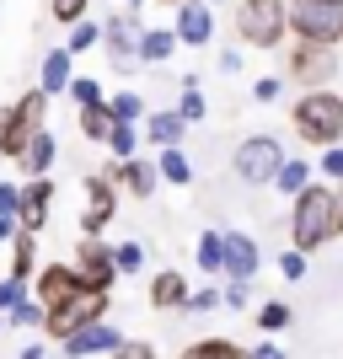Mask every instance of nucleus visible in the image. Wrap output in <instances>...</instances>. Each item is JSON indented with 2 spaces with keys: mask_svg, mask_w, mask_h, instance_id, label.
Returning <instances> with one entry per match:
<instances>
[{
  "mask_svg": "<svg viewBox=\"0 0 343 359\" xmlns=\"http://www.w3.org/2000/svg\"><path fill=\"white\" fill-rule=\"evenodd\" d=\"M332 236H338V188L311 182V188L295 198V210H290V247H295V252H316V247L332 241Z\"/></svg>",
  "mask_w": 343,
  "mask_h": 359,
  "instance_id": "obj_1",
  "label": "nucleus"
},
{
  "mask_svg": "<svg viewBox=\"0 0 343 359\" xmlns=\"http://www.w3.org/2000/svg\"><path fill=\"white\" fill-rule=\"evenodd\" d=\"M290 123H295V135L306 145H322L332 150L343 140V97L338 91H300L295 102H290Z\"/></svg>",
  "mask_w": 343,
  "mask_h": 359,
  "instance_id": "obj_2",
  "label": "nucleus"
},
{
  "mask_svg": "<svg viewBox=\"0 0 343 359\" xmlns=\"http://www.w3.org/2000/svg\"><path fill=\"white\" fill-rule=\"evenodd\" d=\"M43 129H48V97L32 86V91H22L16 102L0 107V156H6V161H16V156H22L32 140L43 135Z\"/></svg>",
  "mask_w": 343,
  "mask_h": 359,
  "instance_id": "obj_3",
  "label": "nucleus"
},
{
  "mask_svg": "<svg viewBox=\"0 0 343 359\" xmlns=\"http://www.w3.org/2000/svg\"><path fill=\"white\" fill-rule=\"evenodd\" d=\"M231 22L247 48H279L290 38V0H236Z\"/></svg>",
  "mask_w": 343,
  "mask_h": 359,
  "instance_id": "obj_4",
  "label": "nucleus"
},
{
  "mask_svg": "<svg viewBox=\"0 0 343 359\" xmlns=\"http://www.w3.org/2000/svg\"><path fill=\"white\" fill-rule=\"evenodd\" d=\"M290 38L311 48L343 43V0H290Z\"/></svg>",
  "mask_w": 343,
  "mask_h": 359,
  "instance_id": "obj_5",
  "label": "nucleus"
},
{
  "mask_svg": "<svg viewBox=\"0 0 343 359\" xmlns=\"http://www.w3.org/2000/svg\"><path fill=\"white\" fill-rule=\"evenodd\" d=\"M284 166V145L274 135H247L236 145V156H231V172H236L247 188H269L274 177H279Z\"/></svg>",
  "mask_w": 343,
  "mask_h": 359,
  "instance_id": "obj_6",
  "label": "nucleus"
},
{
  "mask_svg": "<svg viewBox=\"0 0 343 359\" xmlns=\"http://www.w3.org/2000/svg\"><path fill=\"white\" fill-rule=\"evenodd\" d=\"M107 306H113V295H91V290H81L75 300H65L60 311L43 316V338H48V344H65V338H75V332L91 327V322H107Z\"/></svg>",
  "mask_w": 343,
  "mask_h": 359,
  "instance_id": "obj_7",
  "label": "nucleus"
},
{
  "mask_svg": "<svg viewBox=\"0 0 343 359\" xmlns=\"http://www.w3.org/2000/svg\"><path fill=\"white\" fill-rule=\"evenodd\" d=\"M70 269H75V279H81V290H91V295H113V285H119V273H113V247H107L102 236L75 241Z\"/></svg>",
  "mask_w": 343,
  "mask_h": 359,
  "instance_id": "obj_8",
  "label": "nucleus"
},
{
  "mask_svg": "<svg viewBox=\"0 0 343 359\" xmlns=\"http://www.w3.org/2000/svg\"><path fill=\"white\" fill-rule=\"evenodd\" d=\"M140 38H145V22L135 11H113L102 22V48H107V60H113V70L129 75L140 65Z\"/></svg>",
  "mask_w": 343,
  "mask_h": 359,
  "instance_id": "obj_9",
  "label": "nucleus"
},
{
  "mask_svg": "<svg viewBox=\"0 0 343 359\" xmlns=\"http://www.w3.org/2000/svg\"><path fill=\"white\" fill-rule=\"evenodd\" d=\"M284 75H290L300 91H328V86H332V75H338V60H332V48L295 43V48H290V65H284Z\"/></svg>",
  "mask_w": 343,
  "mask_h": 359,
  "instance_id": "obj_10",
  "label": "nucleus"
},
{
  "mask_svg": "<svg viewBox=\"0 0 343 359\" xmlns=\"http://www.w3.org/2000/svg\"><path fill=\"white\" fill-rule=\"evenodd\" d=\"M75 295H81V279H75L70 263H38V279H32V300L43 306V316H48V311H60L65 300H75Z\"/></svg>",
  "mask_w": 343,
  "mask_h": 359,
  "instance_id": "obj_11",
  "label": "nucleus"
},
{
  "mask_svg": "<svg viewBox=\"0 0 343 359\" xmlns=\"http://www.w3.org/2000/svg\"><path fill=\"white\" fill-rule=\"evenodd\" d=\"M113 215H119V188L102 172H91L86 177V210H81V236H102Z\"/></svg>",
  "mask_w": 343,
  "mask_h": 359,
  "instance_id": "obj_12",
  "label": "nucleus"
},
{
  "mask_svg": "<svg viewBox=\"0 0 343 359\" xmlns=\"http://www.w3.org/2000/svg\"><path fill=\"white\" fill-rule=\"evenodd\" d=\"M54 177H27L22 182V215H16V225L27 231V236H43L48 215H54Z\"/></svg>",
  "mask_w": 343,
  "mask_h": 359,
  "instance_id": "obj_13",
  "label": "nucleus"
},
{
  "mask_svg": "<svg viewBox=\"0 0 343 359\" xmlns=\"http://www.w3.org/2000/svg\"><path fill=\"white\" fill-rule=\"evenodd\" d=\"M172 32H177V48H209V43H215V6H204V0L177 6Z\"/></svg>",
  "mask_w": 343,
  "mask_h": 359,
  "instance_id": "obj_14",
  "label": "nucleus"
},
{
  "mask_svg": "<svg viewBox=\"0 0 343 359\" xmlns=\"http://www.w3.org/2000/svg\"><path fill=\"white\" fill-rule=\"evenodd\" d=\"M119 344H123V332L113 327V322H91V327H81L75 338H65L60 354L65 359H107Z\"/></svg>",
  "mask_w": 343,
  "mask_h": 359,
  "instance_id": "obj_15",
  "label": "nucleus"
},
{
  "mask_svg": "<svg viewBox=\"0 0 343 359\" xmlns=\"http://www.w3.org/2000/svg\"><path fill=\"white\" fill-rule=\"evenodd\" d=\"M119 194H129V198H150L156 188H161V177H156V161H145V156H135V161H113L102 172Z\"/></svg>",
  "mask_w": 343,
  "mask_h": 359,
  "instance_id": "obj_16",
  "label": "nucleus"
},
{
  "mask_svg": "<svg viewBox=\"0 0 343 359\" xmlns=\"http://www.w3.org/2000/svg\"><path fill=\"white\" fill-rule=\"evenodd\" d=\"M257 263H263L257 241L247 236V231H225V263H220V273H225V279H231V285H253Z\"/></svg>",
  "mask_w": 343,
  "mask_h": 359,
  "instance_id": "obj_17",
  "label": "nucleus"
},
{
  "mask_svg": "<svg viewBox=\"0 0 343 359\" xmlns=\"http://www.w3.org/2000/svg\"><path fill=\"white\" fill-rule=\"evenodd\" d=\"M182 135H188V123H182L172 107H150V113H145V145H156V150H182Z\"/></svg>",
  "mask_w": 343,
  "mask_h": 359,
  "instance_id": "obj_18",
  "label": "nucleus"
},
{
  "mask_svg": "<svg viewBox=\"0 0 343 359\" xmlns=\"http://www.w3.org/2000/svg\"><path fill=\"white\" fill-rule=\"evenodd\" d=\"M188 295H194V290H188V279H182L177 269H161L150 279V306H156V311H188Z\"/></svg>",
  "mask_w": 343,
  "mask_h": 359,
  "instance_id": "obj_19",
  "label": "nucleus"
},
{
  "mask_svg": "<svg viewBox=\"0 0 343 359\" xmlns=\"http://www.w3.org/2000/svg\"><path fill=\"white\" fill-rule=\"evenodd\" d=\"M70 81H75V60L65 54V48H48V54H43V70H38V91H43V97H65Z\"/></svg>",
  "mask_w": 343,
  "mask_h": 359,
  "instance_id": "obj_20",
  "label": "nucleus"
},
{
  "mask_svg": "<svg viewBox=\"0 0 343 359\" xmlns=\"http://www.w3.org/2000/svg\"><path fill=\"white\" fill-rule=\"evenodd\" d=\"M54 161H60V140L43 129V135H38L27 150H22V156H16V166H22V182H27V177H48V172H54Z\"/></svg>",
  "mask_w": 343,
  "mask_h": 359,
  "instance_id": "obj_21",
  "label": "nucleus"
},
{
  "mask_svg": "<svg viewBox=\"0 0 343 359\" xmlns=\"http://www.w3.org/2000/svg\"><path fill=\"white\" fill-rule=\"evenodd\" d=\"M6 279H16V285H27L38 279V236H27V231H16L11 241V269H6Z\"/></svg>",
  "mask_w": 343,
  "mask_h": 359,
  "instance_id": "obj_22",
  "label": "nucleus"
},
{
  "mask_svg": "<svg viewBox=\"0 0 343 359\" xmlns=\"http://www.w3.org/2000/svg\"><path fill=\"white\" fill-rule=\"evenodd\" d=\"M177 54V32L172 27H145V38H140V65H166Z\"/></svg>",
  "mask_w": 343,
  "mask_h": 359,
  "instance_id": "obj_23",
  "label": "nucleus"
},
{
  "mask_svg": "<svg viewBox=\"0 0 343 359\" xmlns=\"http://www.w3.org/2000/svg\"><path fill=\"white\" fill-rule=\"evenodd\" d=\"M274 188H279L284 198H300L306 188H311V161H300V156H284L279 177H274Z\"/></svg>",
  "mask_w": 343,
  "mask_h": 359,
  "instance_id": "obj_24",
  "label": "nucleus"
},
{
  "mask_svg": "<svg viewBox=\"0 0 343 359\" xmlns=\"http://www.w3.org/2000/svg\"><path fill=\"white\" fill-rule=\"evenodd\" d=\"M177 359H253L241 344H231V338H199V344H188Z\"/></svg>",
  "mask_w": 343,
  "mask_h": 359,
  "instance_id": "obj_25",
  "label": "nucleus"
},
{
  "mask_svg": "<svg viewBox=\"0 0 343 359\" xmlns=\"http://www.w3.org/2000/svg\"><path fill=\"white\" fill-rule=\"evenodd\" d=\"M156 177L172 182V188H188V182H194V161H188L182 150H161V156H156Z\"/></svg>",
  "mask_w": 343,
  "mask_h": 359,
  "instance_id": "obj_26",
  "label": "nucleus"
},
{
  "mask_svg": "<svg viewBox=\"0 0 343 359\" xmlns=\"http://www.w3.org/2000/svg\"><path fill=\"white\" fill-rule=\"evenodd\" d=\"M75 123H81V135H86L91 145H107V135H113V113H107V102L81 107V113H75Z\"/></svg>",
  "mask_w": 343,
  "mask_h": 359,
  "instance_id": "obj_27",
  "label": "nucleus"
},
{
  "mask_svg": "<svg viewBox=\"0 0 343 359\" xmlns=\"http://www.w3.org/2000/svg\"><path fill=\"white\" fill-rule=\"evenodd\" d=\"M194 257H199V273H220V263H225V231H199Z\"/></svg>",
  "mask_w": 343,
  "mask_h": 359,
  "instance_id": "obj_28",
  "label": "nucleus"
},
{
  "mask_svg": "<svg viewBox=\"0 0 343 359\" xmlns=\"http://www.w3.org/2000/svg\"><path fill=\"white\" fill-rule=\"evenodd\" d=\"M182 123H204V113H209V102H204V91H199V81L194 75H182V97H177V107H172Z\"/></svg>",
  "mask_w": 343,
  "mask_h": 359,
  "instance_id": "obj_29",
  "label": "nucleus"
},
{
  "mask_svg": "<svg viewBox=\"0 0 343 359\" xmlns=\"http://www.w3.org/2000/svg\"><path fill=\"white\" fill-rule=\"evenodd\" d=\"M107 113H113V123H145V97H140V91H119V97H107Z\"/></svg>",
  "mask_w": 343,
  "mask_h": 359,
  "instance_id": "obj_30",
  "label": "nucleus"
},
{
  "mask_svg": "<svg viewBox=\"0 0 343 359\" xmlns=\"http://www.w3.org/2000/svg\"><path fill=\"white\" fill-rule=\"evenodd\" d=\"M140 140H145V135H140L135 123H113V135H107L113 161H135V156H140Z\"/></svg>",
  "mask_w": 343,
  "mask_h": 359,
  "instance_id": "obj_31",
  "label": "nucleus"
},
{
  "mask_svg": "<svg viewBox=\"0 0 343 359\" xmlns=\"http://www.w3.org/2000/svg\"><path fill=\"white\" fill-rule=\"evenodd\" d=\"M97 43H102V22H75L70 38H65V54L75 60V54H86V48H97Z\"/></svg>",
  "mask_w": 343,
  "mask_h": 359,
  "instance_id": "obj_32",
  "label": "nucleus"
},
{
  "mask_svg": "<svg viewBox=\"0 0 343 359\" xmlns=\"http://www.w3.org/2000/svg\"><path fill=\"white\" fill-rule=\"evenodd\" d=\"M253 322H257V327H263V332H284V327H290V322H295V311H290L284 300H263Z\"/></svg>",
  "mask_w": 343,
  "mask_h": 359,
  "instance_id": "obj_33",
  "label": "nucleus"
},
{
  "mask_svg": "<svg viewBox=\"0 0 343 359\" xmlns=\"http://www.w3.org/2000/svg\"><path fill=\"white\" fill-rule=\"evenodd\" d=\"M145 269V247H140V241H119V247H113V273H140Z\"/></svg>",
  "mask_w": 343,
  "mask_h": 359,
  "instance_id": "obj_34",
  "label": "nucleus"
},
{
  "mask_svg": "<svg viewBox=\"0 0 343 359\" xmlns=\"http://www.w3.org/2000/svg\"><path fill=\"white\" fill-rule=\"evenodd\" d=\"M91 0H48V16L60 22V27H75V22H86Z\"/></svg>",
  "mask_w": 343,
  "mask_h": 359,
  "instance_id": "obj_35",
  "label": "nucleus"
},
{
  "mask_svg": "<svg viewBox=\"0 0 343 359\" xmlns=\"http://www.w3.org/2000/svg\"><path fill=\"white\" fill-rule=\"evenodd\" d=\"M70 97H75V107L107 102V97H102V81H91V75H75V81H70Z\"/></svg>",
  "mask_w": 343,
  "mask_h": 359,
  "instance_id": "obj_36",
  "label": "nucleus"
},
{
  "mask_svg": "<svg viewBox=\"0 0 343 359\" xmlns=\"http://www.w3.org/2000/svg\"><path fill=\"white\" fill-rule=\"evenodd\" d=\"M22 215V182L0 177V220H16Z\"/></svg>",
  "mask_w": 343,
  "mask_h": 359,
  "instance_id": "obj_37",
  "label": "nucleus"
},
{
  "mask_svg": "<svg viewBox=\"0 0 343 359\" xmlns=\"http://www.w3.org/2000/svg\"><path fill=\"white\" fill-rule=\"evenodd\" d=\"M6 322H11V327H43V306H38V300H22V306H16L11 316H6Z\"/></svg>",
  "mask_w": 343,
  "mask_h": 359,
  "instance_id": "obj_38",
  "label": "nucleus"
},
{
  "mask_svg": "<svg viewBox=\"0 0 343 359\" xmlns=\"http://www.w3.org/2000/svg\"><path fill=\"white\" fill-rule=\"evenodd\" d=\"M107 359H161V354H156V344H145V338H123Z\"/></svg>",
  "mask_w": 343,
  "mask_h": 359,
  "instance_id": "obj_39",
  "label": "nucleus"
},
{
  "mask_svg": "<svg viewBox=\"0 0 343 359\" xmlns=\"http://www.w3.org/2000/svg\"><path fill=\"white\" fill-rule=\"evenodd\" d=\"M27 295H32L27 285H16V279H0V316H11V311H16V306H22Z\"/></svg>",
  "mask_w": 343,
  "mask_h": 359,
  "instance_id": "obj_40",
  "label": "nucleus"
},
{
  "mask_svg": "<svg viewBox=\"0 0 343 359\" xmlns=\"http://www.w3.org/2000/svg\"><path fill=\"white\" fill-rule=\"evenodd\" d=\"M279 273H284V279H306V252L284 247V252H279Z\"/></svg>",
  "mask_w": 343,
  "mask_h": 359,
  "instance_id": "obj_41",
  "label": "nucleus"
},
{
  "mask_svg": "<svg viewBox=\"0 0 343 359\" xmlns=\"http://www.w3.org/2000/svg\"><path fill=\"white\" fill-rule=\"evenodd\" d=\"M322 182H343V145L322 150Z\"/></svg>",
  "mask_w": 343,
  "mask_h": 359,
  "instance_id": "obj_42",
  "label": "nucleus"
},
{
  "mask_svg": "<svg viewBox=\"0 0 343 359\" xmlns=\"http://www.w3.org/2000/svg\"><path fill=\"white\" fill-rule=\"evenodd\" d=\"M279 91H284L279 75H263V81L253 86V102H279Z\"/></svg>",
  "mask_w": 343,
  "mask_h": 359,
  "instance_id": "obj_43",
  "label": "nucleus"
},
{
  "mask_svg": "<svg viewBox=\"0 0 343 359\" xmlns=\"http://www.w3.org/2000/svg\"><path fill=\"white\" fill-rule=\"evenodd\" d=\"M215 306H220V290H194V295H188V311H194V316L215 311Z\"/></svg>",
  "mask_w": 343,
  "mask_h": 359,
  "instance_id": "obj_44",
  "label": "nucleus"
},
{
  "mask_svg": "<svg viewBox=\"0 0 343 359\" xmlns=\"http://www.w3.org/2000/svg\"><path fill=\"white\" fill-rule=\"evenodd\" d=\"M247 300H253V290H247V285H225L220 290V306H231V311H247Z\"/></svg>",
  "mask_w": 343,
  "mask_h": 359,
  "instance_id": "obj_45",
  "label": "nucleus"
},
{
  "mask_svg": "<svg viewBox=\"0 0 343 359\" xmlns=\"http://www.w3.org/2000/svg\"><path fill=\"white\" fill-rule=\"evenodd\" d=\"M241 70V54H236V43L231 48H220V75H236Z\"/></svg>",
  "mask_w": 343,
  "mask_h": 359,
  "instance_id": "obj_46",
  "label": "nucleus"
},
{
  "mask_svg": "<svg viewBox=\"0 0 343 359\" xmlns=\"http://www.w3.org/2000/svg\"><path fill=\"white\" fill-rule=\"evenodd\" d=\"M253 359H284V348L279 344H257V348H247Z\"/></svg>",
  "mask_w": 343,
  "mask_h": 359,
  "instance_id": "obj_47",
  "label": "nucleus"
},
{
  "mask_svg": "<svg viewBox=\"0 0 343 359\" xmlns=\"http://www.w3.org/2000/svg\"><path fill=\"white\" fill-rule=\"evenodd\" d=\"M16 231H22L16 220H0V247H11V241H16Z\"/></svg>",
  "mask_w": 343,
  "mask_h": 359,
  "instance_id": "obj_48",
  "label": "nucleus"
},
{
  "mask_svg": "<svg viewBox=\"0 0 343 359\" xmlns=\"http://www.w3.org/2000/svg\"><path fill=\"white\" fill-rule=\"evenodd\" d=\"M16 359H48V344H27V348H22Z\"/></svg>",
  "mask_w": 343,
  "mask_h": 359,
  "instance_id": "obj_49",
  "label": "nucleus"
},
{
  "mask_svg": "<svg viewBox=\"0 0 343 359\" xmlns=\"http://www.w3.org/2000/svg\"><path fill=\"white\" fill-rule=\"evenodd\" d=\"M338 236H343V188H338Z\"/></svg>",
  "mask_w": 343,
  "mask_h": 359,
  "instance_id": "obj_50",
  "label": "nucleus"
},
{
  "mask_svg": "<svg viewBox=\"0 0 343 359\" xmlns=\"http://www.w3.org/2000/svg\"><path fill=\"white\" fill-rule=\"evenodd\" d=\"M140 6H145V0H123V11H140Z\"/></svg>",
  "mask_w": 343,
  "mask_h": 359,
  "instance_id": "obj_51",
  "label": "nucleus"
},
{
  "mask_svg": "<svg viewBox=\"0 0 343 359\" xmlns=\"http://www.w3.org/2000/svg\"><path fill=\"white\" fill-rule=\"evenodd\" d=\"M161 6H172V11H177V6H188V0H161Z\"/></svg>",
  "mask_w": 343,
  "mask_h": 359,
  "instance_id": "obj_52",
  "label": "nucleus"
},
{
  "mask_svg": "<svg viewBox=\"0 0 343 359\" xmlns=\"http://www.w3.org/2000/svg\"><path fill=\"white\" fill-rule=\"evenodd\" d=\"M204 6H220V0H204Z\"/></svg>",
  "mask_w": 343,
  "mask_h": 359,
  "instance_id": "obj_53",
  "label": "nucleus"
},
{
  "mask_svg": "<svg viewBox=\"0 0 343 359\" xmlns=\"http://www.w3.org/2000/svg\"><path fill=\"white\" fill-rule=\"evenodd\" d=\"M0 16H6V0H0Z\"/></svg>",
  "mask_w": 343,
  "mask_h": 359,
  "instance_id": "obj_54",
  "label": "nucleus"
},
{
  "mask_svg": "<svg viewBox=\"0 0 343 359\" xmlns=\"http://www.w3.org/2000/svg\"><path fill=\"white\" fill-rule=\"evenodd\" d=\"M0 327H6V316H0Z\"/></svg>",
  "mask_w": 343,
  "mask_h": 359,
  "instance_id": "obj_55",
  "label": "nucleus"
},
{
  "mask_svg": "<svg viewBox=\"0 0 343 359\" xmlns=\"http://www.w3.org/2000/svg\"><path fill=\"white\" fill-rule=\"evenodd\" d=\"M0 161H6V156H0Z\"/></svg>",
  "mask_w": 343,
  "mask_h": 359,
  "instance_id": "obj_56",
  "label": "nucleus"
}]
</instances>
